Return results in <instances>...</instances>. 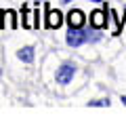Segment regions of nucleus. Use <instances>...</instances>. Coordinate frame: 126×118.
I'll return each mask as SVG.
<instances>
[{"label": "nucleus", "instance_id": "obj_2", "mask_svg": "<svg viewBox=\"0 0 126 118\" xmlns=\"http://www.w3.org/2000/svg\"><path fill=\"white\" fill-rule=\"evenodd\" d=\"M65 44L69 49H80L82 44H86V30L84 27H69L65 32Z\"/></svg>", "mask_w": 126, "mask_h": 118}, {"label": "nucleus", "instance_id": "obj_16", "mask_svg": "<svg viewBox=\"0 0 126 118\" xmlns=\"http://www.w3.org/2000/svg\"><path fill=\"white\" fill-rule=\"evenodd\" d=\"M36 2H44V0H36Z\"/></svg>", "mask_w": 126, "mask_h": 118}, {"label": "nucleus", "instance_id": "obj_12", "mask_svg": "<svg viewBox=\"0 0 126 118\" xmlns=\"http://www.w3.org/2000/svg\"><path fill=\"white\" fill-rule=\"evenodd\" d=\"M120 101H122V103L126 105V95H122V97H120Z\"/></svg>", "mask_w": 126, "mask_h": 118}, {"label": "nucleus", "instance_id": "obj_6", "mask_svg": "<svg viewBox=\"0 0 126 118\" xmlns=\"http://www.w3.org/2000/svg\"><path fill=\"white\" fill-rule=\"evenodd\" d=\"M67 23L69 27H84V13L80 9H72L67 13Z\"/></svg>", "mask_w": 126, "mask_h": 118}, {"label": "nucleus", "instance_id": "obj_13", "mask_svg": "<svg viewBox=\"0 0 126 118\" xmlns=\"http://www.w3.org/2000/svg\"><path fill=\"white\" fill-rule=\"evenodd\" d=\"M61 2H63V4H69V2H72V0H61Z\"/></svg>", "mask_w": 126, "mask_h": 118}, {"label": "nucleus", "instance_id": "obj_9", "mask_svg": "<svg viewBox=\"0 0 126 118\" xmlns=\"http://www.w3.org/2000/svg\"><path fill=\"white\" fill-rule=\"evenodd\" d=\"M101 38H103V34H101L99 27H93V25H90L88 30H86V42H88V44H94V42H99Z\"/></svg>", "mask_w": 126, "mask_h": 118}, {"label": "nucleus", "instance_id": "obj_3", "mask_svg": "<svg viewBox=\"0 0 126 118\" xmlns=\"http://www.w3.org/2000/svg\"><path fill=\"white\" fill-rule=\"evenodd\" d=\"M61 25H63V13L55 11V9H48L46 11V27L48 30H59Z\"/></svg>", "mask_w": 126, "mask_h": 118}, {"label": "nucleus", "instance_id": "obj_15", "mask_svg": "<svg viewBox=\"0 0 126 118\" xmlns=\"http://www.w3.org/2000/svg\"><path fill=\"white\" fill-rule=\"evenodd\" d=\"M124 19H126V6H124Z\"/></svg>", "mask_w": 126, "mask_h": 118}, {"label": "nucleus", "instance_id": "obj_4", "mask_svg": "<svg viewBox=\"0 0 126 118\" xmlns=\"http://www.w3.org/2000/svg\"><path fill=\"white\" fill-rule=\"evenodd\" d=\"M17 59L21 61V63H25V65H32V63H34V59H36V49H34L32 44L21 46V49L17 51Z\"/></svg>", "mask_w": 126, "mask_h": 118}, {"label": "nucleus", "instance_id": "obj_11", "mask_svg": "<svg viewBox=\"0 0 126 118\" xmlns=\"http://www.w3.org/2000/svg\"><path fill=\"white\" fill-rule=\"evenodd\" d=\"M90 108H103V105H109V99H101V101H88Z\"/></svg>", "mask_w": 126, "mask_h": 118}, {"label": "nucleus", "instance_id": "obj_14", "mask_svg": "<svg viewBox=\"0 0 126 118\" xmlns=\"http://www.w3.org/2000/svg\"><path fill=\"white\" fill-rule=\"evenodd\" d=\"M90 2H103V0H90Z\"/></svg>", "mask_w": 126, "mask_h": 118}, {"label": "nucleus", "instance_id": "obj_8", "mask_svg": "<svg viewBox=\"0 0 126 118\" xmlns=\"http://www.w3.org/2000/svg\"><path fill=\"white\" fill-rule=\"evenodd\" d=\"M0 17H2V27H11V30H13V27H17V23H15V17H17V15L13 13V11H2V13H0Z\"/></svg>", "mask_w": 126, "mask_h": 118}, {"label": "nucleus", "instance_id": "obj_7", "mask_svg": "<svg viewBox=\"0 0 126 118\" xmlns=\"http://www.w3.org/2000/svg\"><path fill=\"white\" fill-rule=\"evenodd\" d=\"M105 11H107V25L111 23V34H113V36H118V34L122 32V23L116 19V13H113V9L105 6Z\"/></svg>", "mask_w": 126, "mask_h": 118}, {"label": "nucleus", "instance_id": "obj_5", "mask_svg": "<svg viewBox=\"0 0 126 118\" xmlns=\"http://www.w3.org/2000/svg\"><path fill=\"white\" fill-rule=\"evenodd\" d=\"M90 25L103 30V27L107 25V11H101V9L93 11V13H90Z\"/></svg>", "mask_w": 126, "mask_h": 118}, {"label": "nucleus", "instance_id": "obj_1", "mask_svg": "<svg viewBox=\"0 0 126 118\" xmlns=\"http://www.w3.org/2000/svg\"><path fill=\"white\" fill-rule=\"evenodd\" d=\"M76 72H78V65L74 61H63L57 68V72H55V82H59L61 86L69 84L74 80V76H76Z\"/></svg>", "mask_w": 126, "mask_h": 118}, {"label": "nucleus", "instance_id": "obj_10", "mask_svg": "<svg viewBox=\"0 0 126 118\" xmlns=\"http://www.w3.org/2000/svg\"><path fill=\"white\" fill-rule=\"evenodd\" d=\"M30 6H27V4H23L21 6V25L23 27H30V23H27V17H30Z\"/></svg>", "mask_w": 126, "mask_h": 118}]
</instances>
